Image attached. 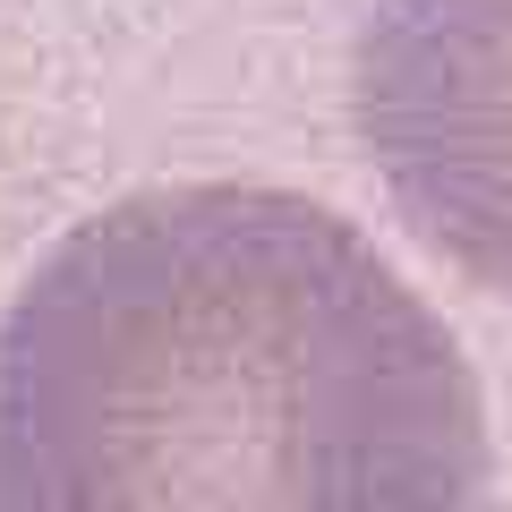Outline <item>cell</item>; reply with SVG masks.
I'll return each mask as SVG.
<instances>
[{"instance_id": "obj_1", "label": "cell", "mask_w": 512, "mask_h": 512, "mask_svg": "<svg viewBox=\"0 0 512 512\" xmlns=\"http://www.w3.org/2000/svg\"><path fill=\"white\" fill-rule=\"evenodd\" d=\"M0 512H487V410L333 205L171 180L0 316Z\"/></svg>"}, {"instance_id": "obj_2", "label": "cell", "mask_w": 512, "mask_h": 512, "mask_svg": "<svg viewBox=\"0 0 512 512\" xmlns=\"http://www.w3.org/2000/svg\"><path fill=\"white\" fill-rule=\"evenodd\" d=\"M350 128L419 248L512 299V0H376Z\"/></svg>"}]
</instances>
